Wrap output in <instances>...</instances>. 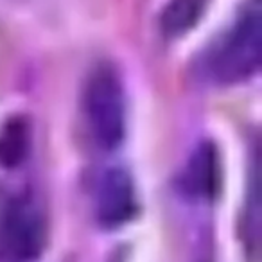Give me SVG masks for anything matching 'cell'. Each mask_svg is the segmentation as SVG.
Instances as JSON below:
<instances>
[{"label":"cell","mask_w":262,"mask_h":262,"mask_svg":"<svg viewBox=\"0 0 262 262\" xmlns=\"http://www.w3.org/2000/svg\"><path fill=\"white\" fill-rule=\"evenodd\" d=\"M83 104L94 140L102 149H115L124 137L126 104L122 83L112 67L101 65L90 74Z\"/></svg>","instance_id":"obj_1"},{"label":"cell","mask_w":262,"mask_h":262,"mask_svg":"<svg viewBox=\"0 0 262 262\" xmlns=\"http://www.w3.org/2000/svg\"><path fill=\"white\" fill-rule=\"evenodd\" d=\"M262 26L258 11L244 15L223 38L212 56V74L221 83H239L260 65Z\"/></svg>","instance_id":"obj_2"},{"label":"cell","mask_w":262,"mask_h":262,"mask_svg":"<svg viewBox=\"0 0 262 262\" xmlns=\"http://www.w3.org/2000/svg\"><path fill=\"white\" fill-rule=\"evenodd\" d=\"M47 243L43 212L31 200H16L0 221V258L4 262H34Z\"/></svg>","instance_id":"obj_3"},{"label":"cell","mask_w":262,"mask_h":262,"mask_svg":"<svg viewBox=\"0 0 262 262\" xmlns=\"http://www.w3.org/2000/svg\"><path fill=\"white\" fill-rule=\"evenodd\" d=\"M95 210L101 225L115 228L129 221L137 210L135 187L124 169H108L95 192Z\"/></svg>","instance_id":"obj_4"},{"label":"cell","mask_w":262,"mask_h":262,"mask_svg":"<svg viewBox=\"0 0 262 262\" xmlns=\"http://www.w3.org/2000/svg\"><path fill=\"white\" fill-rule=\"evenodd\" d=\"M217 180V155L210 144H203L187 165L183 185L194 196L208 198L215 192Z\"/></svg>","instance_id":"obj_5"},{"label":"cell","mask_w":262,"mask_h":262,"mask_svg":"<svg viewBox=\"0 0 262 262\" xmlns=\"http://www.w3.org/2000/svg\"><path fill=\"white\" fill-rule=\"evenodd\" d=\"M31 133L24 119H11L0 131V164L16 167L29 153Z\"/></svg>","instance_id":"obj_6"},{"label":"cell","mask_w":262,"mask_h":262,"mask_svg":"<svg viewBox=\"0 0 262 262\" xmlns=\"http://www.w3.org/2000/svg\"><path fill=\"white\" fill-rule=\"evenodd\" d=\"M205 9V0H171L162 13V27L169 36L187 33L200 20Z\"/></svg>","instance_id":"obj_7"}]
</instances>
